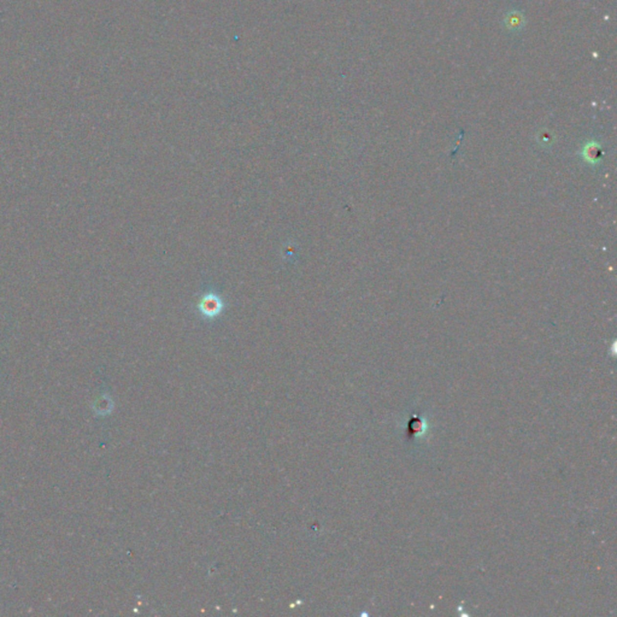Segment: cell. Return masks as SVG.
Returning a JSON list of instances; mask_svg holds the SVG:
<instances>
[{
	"label": "cell",
	"mask_w": 617,
	"mask_h": 617,
	"mask_svg": "<svg viewBox=\"0 0 617 617\" xmlns=\"http://www.w3.org/2000/svg\"><path fill=\"white\" fill-rule=\"evenodd\" d=\"M224 300L221 295L215 291H207L199 298L198 311L201 317L205 320H215L224 310Z\"/></svg>",
	"instance_id": "1"
},
{
	"label": "cell",
	"mask_w": 617,
	"mask_h": 617,
	"mask_svg": "<svg viewBox=\"0 0 617 617\" xmlns=\"http://www.w3.org/2000/svg\"><path fill=\"white\" fill-rule=\"evenodd\" d=\"M424 429H426V423L423 422V419H419V417H412L408 426L409 435H412V437L419 435L424 432Z\"/></svg>",
	"instance_id": "2"
}]
</instances>
